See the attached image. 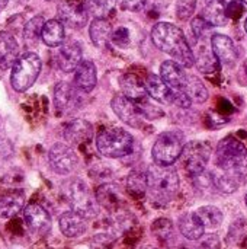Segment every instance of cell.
<instances>
[{"mask_svg":"<svg viewBox=\"0 0 247 249\" xmlns=\"http://www.w3.org/2000/svg\"><path fill=\"white\" fill-rule=\"evenodd\" d=\"M151 39L154 45L163 53L173 57L182 67L194 66V53L181 28L169 22H159L151 29Z\"/></svg>","mask_w":247,"mask_h":249,"instance_id":"obj_1","label":"cell"},{"mask_svg":"<svg viewBox=\"0 0 247 249\" xmlns=\"http://www.w3.org/2000/svg\"><path fill=\"white\" fill-rule=\"evenodd\" d=\"M214 163L218 171L234 177L242 184L247 181V149L236 137H226L220 142Z\"/></svg>","mask_w":247,"mask_h":249,"instance_id":"obj_2","label":"cell"},{"mask_svg":"<svg viewBox=\"0 0 247 249\" xmlns=\"http://www.w3.org/2000/svg\"><path fill=\"white\" fill-rule=\"evenodd\" d=\"M147 191L157 203H167L179 191V177L175 168L151 165L147 171Z\"/></svg>","mask_w":247,"mask_h":249,"instance_id":"obj_3","label":"cell"},{"mask_svg":"<svg viewBox=\"0 0 247 249\" xmlns=\"http://www.w3.org/2000/svg\"><path fill=\"white\" fill-rule=\"evenodd\" d=\"M132 136L119 127L105 128L96 137V147L99 153L111 159H118L130 155L132 152Z\"/></svg>","mask_w":247,"mask_h":249,"instance_id":"obj_4","label":"cell"},{"mask_svg":"<svg viewBox=\"0 0 247 249\" xmlns=\"http://www.w3.org/2000/svg\"><path fill=\"white\" fill-rule=\"evenodd\" d=\"M41 58L35 53L22 54L15 63L10 74V85L16 92L28 90L41 73Z\"/></svg>","mask_w":247,"mask_h":249,"instance_id":"obj_5","label":"cell"},{"mask_svg":"<svg viewBox=\"0 0 247 249\" xmlns=\"http://www.w3.org/2000/svg\"><path fill=\"white\" fill-rule=\"evenodd\" d=\"M66 196L71 206V210L77 212L86 219H93L99 213V204L95 194L89 190L86 182L79 178H74L66 185Z\"/></svg>","mask_w":247,"mask_h":249,"instance_id":"obj_6","label":"cell"},{"mask_svg":"<svg viewBox=\"0 0 247 249\" xmlns=\"http://www.w3.org/2000/svg\"><path fill=\"white\" fill-rule=\"evenodd\" d=\"M183 144V134L181 131L172 130L160 134L151 150L154 163L162 166L173 165L179 159Z\"/></svg>","mask_w":247,"mask_h":249,"instance_id":"obj_7","label":"cell"},{"mask_svg":"<svg viewBox=\"0 0 247 249\" xmlns=\"http://www.w3.org/2000/svg\"><path fill=\"white\" fill-rule=\"evenodd\" d=\"M211 152V146L207 142L194 140L183 144L179 158L186 174H189L191 177H199L205 171L207 163L210 162Z\"/></svg>","mask_w":247,"mask_h":249,"instance_id":"obj_8","label":"cell"},{"mask_svg":"<svg viewBox=\"0 0 247 249\" xmlns=\"http://www.w3.org/2000/svg\"><path fill=\"white\" fill-rule=\"evenodd\" d=\"M57 13H58V20L63 25L76 29L83 28L87 23V18H89L87 4L84 0H60Z\"/></svg>","mask_w":247,"mask_h":249,"instance_id":"obj_9","label":"cell"},{"mask_svg":"<svg viewBox=\"0 0 247 249\" xmlns=\"http://www.w3.org/2000/svg\"><path fill=\"white\" fill-rule=\"evenodd\" d=\"M48 162L55 174L68 175L76 169L79 159L70 146L63 143H55L48 152Z\"/></svg>","mask_w":247,"mask_h":249,"instance_id":"obj_10","label":"cell"},{"mask_svg":"<svg viewBox=\"0 0 247 249\" xmlns=\"http://www.w3.org/2000/svg\"><path fill=\"white\" fill-rule=\"evenodd\" d=\"M112 111L115 112V115L125 124H128L130 127L134 128H140L146 120V117L143 115V112L138 109V107L130 101L127 96L124 95H116L112 102H111Z\"/></svg>","mask_w":247,"mask_h":249,"instance_id":"obj_11","label":"cell"},{"mask_svg":"<svg viewBox=\"0 0 247 249\" xmlns=\"http://www.w3.org/2000/svg\"><path fill=\"white\" fill-rule=\"evenodd\" d=\"M23 222L29 232L38 236L47 235L51 229V217L48 212L36 203L28 204L23 209Z\"/></svg>","mask_w":247,"mask_h":249,"instance_id":"obj_12","label":"cell"},{"mask_svg":"<svg viewBox=\"0 0 247 249\" xmlns=\"http://www.w3.org/2000/svg\"><path fill=\"white\" fill-rule=\"evenodd\" d=\"M211 50L218 63L229 67L234 66L239 58V53L234 42L231 41V38L223 34H215L211 36Z\"/></svg>","mask_w":247,"mask_h":249,"instance_id":"obj_13","label":"cell"},{"mask_svg":"<svg viewBox=\"0 0 247 249\" xmlns=\"http://www.w3.org/2000/svg\"><path fill=\"white\" fill-rule=\"evenodd\" d=\"M57 64L58 67L68 73L77 67V64L82 61V47L77 41L68 39L60 45V50L57 53Z\"/></svg>","mask_w":247,"mask_h":249,"instance_id":"obj_14","label":"cell"},{"mask_svg":"<svg viewBox=\"0 0 247 249\" xmlns=\"http://www.w3.org/2000/svg\"><path fill=\"white\" fill-rule=\"evenodd\" d=\"M54 104L55 108L61 112H68L76 109L80 105V96L76 90V86L70 83L60 82L54 89Z\"/></svg>","mask_w":247,"mask_h":249,"instance_id":"obj_15","label":"cell"},{"mask_svg":"<svg viewBox=\"0 0 247 249\" xmlns=\"http://www.w3.org/2000/svg\"><path fill=\"white\" fill-rule=\"evenodd\" d=\"M58 228L67 238H77L87 231V219L74 210L66 212L58 219Z\"/></svg>","mask_w":247,"mask_h":249,"instance_id":"obj_16","label":"cell"},{"mask_svg":"<svg viewBox=\"0 0 247 249\" xmlns=\"http://www.w3.org/2000/svg\"><path fill=\"white\" fill-rule=\"evenodd\" d=\"M96 82H98L96 66L89 60L80 61L74 69V86L80 92L89 93L95 89Z\"/></svg>","mask_w":247,"mask_h":249,"instance_id":"obj_17","label":"cell"},{"mask_svg":"<svg viewBox=\"0 0 247 249\" xmlns=\"http://www.w3.org/2000/svg\"><path fill=\"white\" fill-rule=\"evenodd\" d=\"M25 191L22 190H12L0 196V217L12 219L25 207Z\"/></svg>","mask_w":247,"mask_h":249,"instance_id":"obj_18","label":"cell"},{"mask_svg":"<svg viewBox=\"0 0 247 249\" xmlns=\"http://www.w3.org/2000/svg\"><path fill=\"white\" fill-rule=\"evenodd\" d=\"M119 82H121V89L124 92V96H127L130 101H132L134 104L147 101L148 95L146 90V85L138 76H135L134 73H125Z\"/></svg>","mask_w":247,"mask_h":249,"instance_id":"obj_19","label":"cell"},{"mask_svg":"<svg viewBox=\"0 0 247 249\" xmlns=\"http://www.w3.org/2000/svg\"><path fill=\"white\" fill-rule=\"evenodd\" d=\"M160 77L172 90H183L188 74L183 71V67L176 61H165L160 66Z\"/></svg>","mask_w":247,"mask_h":249,"instance_id":"obj_20","label":"cell"},{"mask_svg":"<svg viewBox=\"0 0 247 249\" xmlns=\"http://www.w3.org/2000/svg\"><path fill=\"white\" fill-rule=\"evenodd\" d=\"M96 201L99 207H103L109 212H115L122 204V194L115 184H103L95 191Z\"/></svg>","mask_w":247,"mask_h":249,"instance_id":"obj_21","label":"cell"},{"mask_svg":"<svg viewBox=\"0 0 247 249\" xmlns=\"http://www.w3.org/2000/svg\"><path fill=\"white\" fill-rule=\"evenodd\" d=\"M19 55V45L9 32H0V69L7 70L13 66Z\"/></svg>","mask_w":247,"mask_h":249,"instance_id":"obj_22","label":"cell"},{"mask_svg":"<svg viewBox=\"0 0 247 249\" xmlns=\"http://www.w3.org/2000/svg\"><path fill=\"white\" fill-rule=\"evenodd\" d=\"M146 90L147 95L151 96L153 99L163 102V104H170L172 102V89L163 82V79L157 74H148L146 77Z\"/></svg>","mask_w":247,"mask_h":249,"instance_id":"obj_23","label":"cell"},{"mask_svg":"<svg viewBox=\"0 0 247 249\" xmlns=\"http://www.w3.org/2000/svg\"><path fill=\"white\" fill-rule=\"evenodd\" d=\"M92 133H93V128L87 121H84V120H73L64 128V139L68 143L80 144V143L89 140L92 137Z\"/></svg>","mask_w":247,"mask_h":249,"instance_id":"obj_24","label":"cell"},{"mask_svg":"<svg viewBox=\"0 0 247 249\" xmlns=\"http://www.w3.org/2000/svg\"><path fill=\"white\" fill-rule=\"evenodd\" d=\"M179 231L181 233L189 239V241H198L204 236L205 228L202 226V223L199 222V219L197 217L195 212L194 213H185L179 217L178 222Z\"/></svg>","mask_w":247,"mask_h":249,"instance_id":"obj_25","label":"cell"},{"mask_svg":"<svg viewBox=\"0 0 247 249\" xmlns=\"http://www.w3.org/2000/svg\"><path fill=\"white\" fill-rule=\"evenodd\" d=\"M41 38L48 47H60L64 41V25L57 19L45 22L42 26Z\"/></svg>","mask_w":247,"mask_h":249,"instance_id":"obj_26","label":"cell"},{"mask_svg":"<svg viewBox=\"0 0 247 249\" xmlns=\"http://www.w3.org/2000/svg\"><path fill=\"white\" fill-rule=\"evenodd\" d=\"M201 18L211 26H224L229 22V18L226 16L223 3L220 0H210L204 6Z\"/></svg>","mask_w":247,"mask_h":249,"instance_id":"obj_27","label":"cell"},{"mask_svg":"<svg viewBox=\"0 0 247 249\" xmlns=\"http://www.w3.org/2000/svg\"><path fill=\"white\" fill-rule=\"evenodd\" d=\"M89 32H90L92 42L99 48H105L108 41L111 39L112 26L106 19H95L90 25Z\"/></svg>","mask_w":247,"mask_h":249,"instance_id":"obj_28","label":"cell"},{"mask_svg":"<svg viewBox=\"0 0 247 249\" xmlns=\"http://www.w3.org/2000/svg\"><path fill=\"white\" fill-rule=\"evenodd\" d=\"M183 92L188 95L191 102H195V104H204L208 99V89L205 88L202 80L197 76L186 77Z\"/></svg>","mask_w":247,"mask_h":249,"instance_id":"obj_29","label":"cell"},{"mask_svg":"<svg viewBox=\"0 0 247 249\" xmlns=\"http://www.w3.org/2000/svg\"><path fill=\"white\" fill-rule=\"evenodd\" d=\"M195 214L205 229L220 228L223 223V219H224L221 210L215 206H202L195 212Z\"/></svg>","mask_w":247,"mask_h":249,"instance_id":"obj_30","label":"cell"},{"mask_svg":"<svg viewBox=\"0 0 247 249\" xmlns=\"http://www.w3.org/2000/svg\"><path fill=\"white\" fill-rule=\"evenodd\" d=\"M194 64H197V67L204 71V73H213L218 69V60L215 58L213 50L207 48L205 45H201L197 55H194Z\"/></svg>","mask_w":247,"mask_h":249,"instance_id":"obj_31","label":"cell"},{"mask_svg":"<svg viewBox=\"0 0 247 249\" xmlns=\"http://www.w3.org/2000/svg\"><path fill=\"white\" fill-rule=\"evenodd\" d=\"M86 4L89 15H93L95 19H106L115 10L116 0H89Z\"/></svg>","mask_w":247,"mask_h":249,"instance_id":"obj_32","label":"cell"},{"mask_svg":"<svg viewBox=\"0 0 247 249\" xmlns=\"http://www.w3.org/2000/svg\"><path fill=\"white\" fill-rule=\"evenodd\" d=\"M127 190L132 197H141L147 191V174L132 172L127 179Z\"/></svg>","mask_w":247,"mask_h":249,"instance_id":"obj_33","label":"cell"},{"mask_svg":"<svg viewBox=\"0 0 247 249\" xmlns=\"http://www.w3.org/2000/svg\"><path fill=\"white\" fill-rule=\"evenodd\" d=\"M45 20L42 16H35L32 18L23 28V38L26 42L29 44H35L39 36H41V32H42V26H44Z\"/></svg>","mask_w":247,"mask_h":249,"instance_id":"obj_34","label":"cell"},{"mask_svg":"<svg viewBox=\"0 0 247 249\" xmlns=\"http://www.w3.org/2000/svg\"><path fill=\"white\" fill-rule=\"evenodd\" d=\"M151 231L154 232V235L162 239V241H167L169 238H172L173 235V225L170 220L167 219H159L153 223Z\"/></svg>","mask_w":247,"mask_h":249,"instance_id":"obj_35","label":"cell"},{"mask_svg":"<svg viewBox=\"0 0 247 249\" xmlns=\"http://www.w3.org/2000/svg\"><path fill=\"white\" fill-rule=\"evenodd\" d=\"M221 3L229 19L237 20L245 13V3L242 0H221Z\"/></svg>","mask_w":247,"mask_h":249,"instance_id":"obj_36","label":"cell"},{"mask_svg":"<svg viewBox=\"0 0 247 249\" xmlns=\"http://www.w3.org/2000/svg\"><path fill=\"white\" fill-rule=\"evenodd\" d=\"M197 9V0H178L176 16L181 20H188Z\"/></svg>","mask_w":247,"mask_h":249,"instance_id":"obj_37","label":"cell"},{"mask_svg":"<svg viewBox=\"0 0 247 249\" xmlns=\"http://www.w3.org/2000/svg\"><path fill=\"white\" fill-rule=\"evenodd\" d=\"M211 25L208 22H205L201 16H197L194 18V20L191 22V29H192V34L197 39H204L207 38V35L210 34L211 31Z\"/></svg>","mask_w":247,"mask_h":249,"instance_id":"obj_38","label":"cell"},{"mask_svg":"<svg viewBox=\"0 0 247 249\" xmlns=\"http://www.w3.org/2000/svg\"><path fill=\"white\" fill-rule=\"evenodd\" d=\"M111 39H112L114 44L118 45V47H127L128 42H130V32H128L127 28L121 26V28H118V29H115V31L112 32Z\"/></svg>","mask_w":247,"mask_h":249,"instance_id":"obj_39","label":"cell"},{"mask_svg":"<svg viewBox=\"0 0 247 249\" xmlns=\"http://www.w3.org/2000/svg\"><path fill=\"white\" fill-rule=\"evenodd\" d=\"M118 3H119V6H121L124 10L137 12V10H140V9L144 6L146 0H118Z\"/></svg>","mask_w":247,"mask_h":249,"instance_id":"obj_40","label":"cell"},{"mask_svg":"<svg viewBox=\"0 0 247 249\" xmlns=\"http://www.w3.org/2000/svg\"><path fill=\"white\" fill-rule=\"evenodd\" d=\"M7 1H9V0H0V10H3V9L7 6Z\"/></svg>","mask_w":247,"mask_h":249,"instance_id":"obj_41","label":"cell"},{"mask_svg":"<svg viewBox=\"0 0 247 249\" xmlns=\"http://www.w3.org/2000/svg\"><path fill=\"white\" fill-rule=\"evenodd\" d=\"M245 29H246V32H247V19L245 20Z\"/></svg>","mask_w":247,"mask_h":249,"instance_id":"obj_42","label":"cell"},{"mask_svg":"<svg viewBox=\"0 0 247 249\" xmlns=\"http://www.w3.org/2000/svg\"><path fill=\"white\" fill-rule=\"evenodd\" d=\"M242 1H243V3H245V4H247V0H242Z\"/></svg>","mask_w":247,"mask_h":249,"instance_id":"obj_43","label":"cell"},{"mask_svg":"<svg viewBox=\"0 0 247 249\" xmlns=\"http://www.w3.org/2000/svg\"><path fill=\"white\" fill-rule=\"evenodd\" d=\"M246 204H247V194H246Z\"/></svg>","mask_w":247,"mask_h":249,"instance_id":"obj_44","label":"cell"},{"mask_svg":"<svg viewBox=\"0 0 247 249\" xmlns=\"http://www.w3.org/2000/svg\"><path fill=\"white\" fill-rule=\"evenodd\" d=\"M246 73H247V66H246Z\"/></svg>","mask_w":247,"mask_h":249,"instance_id":"obj_45","label":"cell"},{"mask_svg":"<svg viewBox=\"0 0 247 249\" xmlns=\"http://www.w3.org/2000/svg\"><path fill=\"white\" fill-rule=\"evenodd\" d=\"M220 1H221V0H220Z\"/></svg>","mask_w":247,"mask_h":249,"instance_id":"obj_46","label":"cell"}]
</instances>
